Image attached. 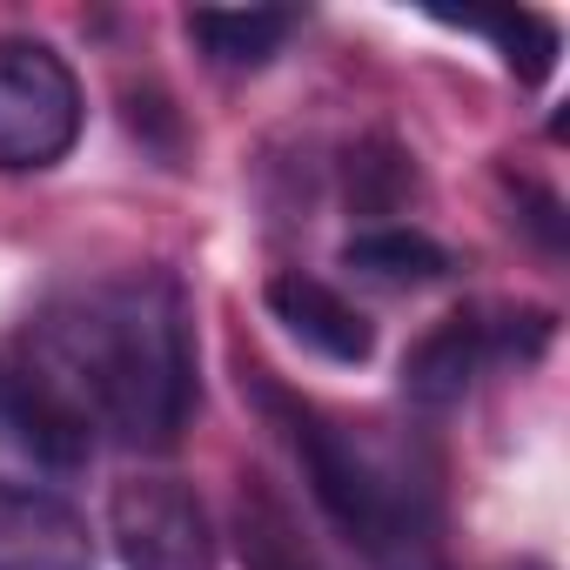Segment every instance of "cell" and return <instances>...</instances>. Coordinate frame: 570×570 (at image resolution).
I'll use <instances>...</instances> for the list:
<instances>
[{
  "label": "cell",
  "mask_w": 570,
  "mask_h": 570,
  "mask_svg": "<svg viewBox=\"0 0 570 570\" xmlns=\"http://www.w3.org/2000/svg\"><path fill=\"white\" fill-rule=\"evenodd\" d=\"M95 430V443L168 450L195 416L188 296L161 268L81 282L55 296L14 343Z\"/></svg>",
  "instance_id": "1"
},
{
  "label": "cell",
  "mask_w": 570,
  "mask_h": 570,
  "mask_svg": "<svg viewBox=\"0 0 570 570\" xmlns=\"http://www.w3.org/2000/svg\"><path fill=\"white\" fill-rule=\"evenodd\" d=\"M242 390L262 403V416L282 430V443L296 450L316 510L330 517V530H336L370 570H443L436 497H430V476L410 470L403 450L363 436L356 423L316 410V403L296 396V390L268 383L262 370H255Z\"/></svg>",
  "instance_id": "2"
},
{
  "label": "cell",
  "mask_w": 570,
  "mask_h": 570,
  "mask_svg": "<svg viewBox=\"0 0 570 570\" xmlns=\"http://www.w3.org/2000/svg\"><path fill=\"white\" fill-rule=\"evenodd\" d=\"M88 121L75 68L35 41V35H0V175H41L75 155Z\"/></svg>",
  "instance_id": "3"
},
{
  "label": "cell",
  "mask_w": 570,
  "mask_h": 570,
  "mask_svg": "<svg viewBox=\"0 0 570 570\" xmlns=\"http://www.w3.org/2000/svg\"><path fill=\"white\" fill-rule=\"evenodd\" d=\"M550 343V316L543 309H456L443 316L410 356H403V390L423 403V410H450L470 396V383L490 370V363H530L537 350Z\"/></svg>",
  "instance_id": "4"
},
{
  "label": "cell",
  "mask_w": 570,
  "mask_h": 570,
  "mask_svg": "<svg viewBox=\"0 0 570 570\" xmlns=\"http://www.w3.org/2000/svg\"><path fill=\"white\" fill-rule=\"evenodd\" d=\"M108 543L128 570H215V523L181 476H128L108 490Z\"/></svg>",
  "instance_id": "5"
},
{
  "label": "cell",
  "mask_w": 570,
  "mask_h": 570,
  "mask_svg": "<svg viewBox=\"0 0 570 570\" xmlns=\"http://www.w3.org/2000/svg\"><path fill=\"white\" fill-rule=\"evenodd\" d=\"M0 450L28 456L35 470H88V456L101 450L75 403L14 343L0 350Z\"/></svg>",
  "instance_id": "6"
},
{
  "label": "cell",
  "mask_w": 570,
  "mask_h": 570,
  "mask_svg": "<svg viewBox=\"0 0 570 570\" xmlns=\"http://www.w3.org/2000/svg\"><path fill=\"white\" fill-rule=\"evenodd\" d=\"M0 570H95L88 517L61 490L0 476Z\"/></svg>",
  "instance_id": "7"
},
{
  "label": "cell",
  "mask_w": 570,
  "mask_h": 570,
  "mask_svg": "<svg viewBox=\"0 0 570 570\" xmlns=\"http://www.w3.org/2000/svg\"><path fill=\"white\" fill-rule=\"evenodd\" d=\"M262 303H268V316L289 330L303 350H316V356H330V363H370V350H376L370 316H363L343 289H330L323 275L282 268V275H268Z\"/></svg>",
  "instance_id": "8"
},
{
  "label": "cell",
  "mask_w": 570,
  "mask_h": 570,
  "mask_svg": "<svg viewBox=\"0 0 570 570\" xmlns=\"http://www.w3.org/2000/svg\"><path fill=\"white\" fill-rule=\"evenodd\" d=\"M343 268L363 275V282H383V289H423V282L450 275V248L430 242L423 228L376 222V228H356L343 242Z\"/></svg>",
  "instance_id": "9"
},
{
  "label": "cell",
  "mask_w": 570,
  "mask_h": 570,
  "mask_svg": "<svg viewBox=\"0 0 570 570\" xmlns=\"http://www.w3.org/2000/svg\"><path fill=\"white\" fill-rule=\"evenodd\" d=\"M296 28H303V14H289V8H235V14L202 8V14H188V41L215 68H268Z\"/></svg>",
  "instance_id": "10"
},
{
  "label": "cell",
  "mask_w": 570,
  "mask_h": 570,
  "mask_svg": "<svg viewBox=\"0 0 570 570\" xmlns=\"http://www.w3.org/2000/svg\"><path fill=\"white\" fill-rule=\"evenodd\" d=\"M235 537H242V563L248 570H316L289 503H282L268 483H248L235 503Z\"/></svg>",
  "instance_id": "11"
},
{
  "label": "cell",
  "mask_w": 570,
  "mask_h": 570,
  "mask_svg": "<svg viewBox=\"0 0 570 570\" xmlns=\"http://www.w3.org/2000/svg\"><path fill=\"white\" fill-rule=\"evenodd\" d=\"M476 28L510 48V68H517L523 81H543V75H550V61H557V28H550L543 14H523V8H517V21H476Z\"/></svg>",
  "instance_id": "12"
},
{
  "label": "cell",
  "mask_w": 570,
  "mask_h": 570,
  "mask_svg": "<svg viewBox=\"0 0 570 570\" xmlns=\"http://www.w3.org/2000/svg\"><path fill=\"white\" fill-rule=\"evenodd\" d=\"M517 570H550V563H537V557H523V563H517Z\"/></svg>",
  "instance_id": "13"
}]
</instances>
